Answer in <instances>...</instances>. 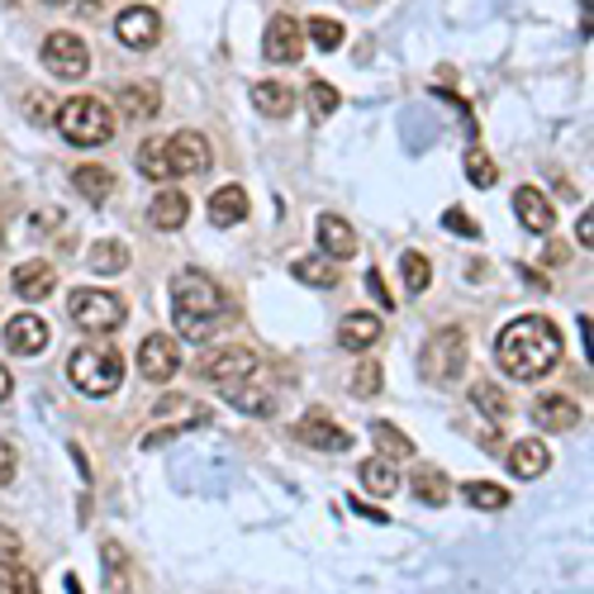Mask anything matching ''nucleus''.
I'll return each mask as SVG.
<instances>
[{
    "label": "nucleus",
    "mask_w": 594,
    "mask_h": 594,
    "mask_svg": "<svg viewBox=\"0 0 594 594\" xmlns=\"http://www.w3.org/2000/svg\"><path fill=\"white\" fill-rule=\"evenodd\" d=\"M495 362L513 380H543L561 362V328L547 314H519L513 324L499 328Z\"/></svg>",
    "instance_id": "obj_1"
},
{
    "label": "nucleus",
    "mask_w": 594,
    "mask_h": 594,
    "mask_svg": "<svg viewBox=\"0 0 594 594\" xmlns=\"http://www.w3.org/2000/svg\"><path fill=\"white\" fill-rule=\"evenodd\" d=\"M171 319H177V338L205 342L223 319H229V295H223V286L215 276L186 267V271H177V281H171Z\"/></svg>",
    "instance_id": "obj_2"
},
{
    "label": "nucleus",
    "mask_w": 594,
    "mask_h": 594,
    "mask_svg": "<svg viewBox=\"0 0 594 594\" xmlns=\"http://www.w3.org/2000/svg\"><path fill=\"white\" fill-rule=\"evenodd\" d=\"M68 376L82 395L105 400V395H114L119 386H124V356H119V348H110V342H86V348L72 352Z\"/></svg>",
    "instance_id": "obj_3"
},
{
    "label": "nucleus",
    "mask_w": 594,
    "mask_h": 594,
    "mask_svg": "<svg viewBox=\"0 0 594 594\" xmlns=\"http://www.w3.org/2000/svg\"><path fill=\"white\" fill-rule=\"evenodd\" d=\"M58 134L76 143V148H100L114 134V114L110 105L96 96H72L68 105H58Z\"/></svg>",
    "instance_id": "obj_4"
},
{
    "label": "nucleus",
    "mask_w": 594,
    "mask_h": 594,
    "mask_svg": "<svg viewBox=\"0 0 594 594\" xmlns=\"http://www.w3.org/2000/svg\"><path fill=\"white\" fill-rule=\"evenodd\" d=\"M466 366H471V342L457 324L438 328V334L424 342V376L433 386H457V380L466 376Z\"/></svg>",
    "instance_id": "obj_5"
},
{
    "label": "nucleus",
    "mask_w": 594,
    "mask_h": 594,
    "mask_svg": "<svg viewBox=\"0 0 594 594\" xmlns=\"http://www.w3.org/2000/svg\"><path fill=\"white\" fill-rule=\"evenodd\" d=\"M68 314H72L76 328H86V334H114V328L129 319V305L114 295V290L76 286L72 300H68Z\"/></svg>",
    "instance_id": "obj_6"
},
{
    "label": "nucleus",
    "mask_w": 594,
    "mask_h": 594,
    "mask_svg": "<svg viewBox=\"0 0 594 594\" xmlns=\"http://www.w3.org/2000/svg\"><path fill=\"white\" fill-rule=\"evenodd\" d=\"M44 68L58 76V82H82V76L90 72V48H86V38H82V34H68V29L48 34V38H44Z\"/></svg>",
    "instance_id": "obj_7"
},
{
    "label": "nucleus",
    "mask_w": 594,
    "mask_h": 594,
    "mask_svg": "<svg viewBox=\"0 0 594 594\" xmlns=\"http://www.w3.org/2000/svg\"><path fill=\"white\" fill-rule=\"evenodd\" d=\"M162 153H167V177H201V171L215 167V148H209L205 134H195V129H181V134L162 138Z\"/></svg>",
    "instance_id": "obj_8"
},
{
    "label": "nucleus",
    "mask_w": 594,
    "mask_h": 594,
    "mask_svg": "<svg viewBox=\"0 0 594 594\" xmlns=\"http://www.w3.org/2000/svg\"><path fill=\"white\" fill-rule=\"evenodd\" d=\"M181 372V342L171 334H148L138 342V376L153 380V386H162Z\"/></svg>",
    "instance_id": "obj_9"
},
{
    "label": "nucleus",
    "mask_w": 594,
    "mask_h": 594,
    "mask_svg": "<svg viewBox=\"0 0 594 594\" xmlns=\"http://www.w3.org/2000/svg\"><path fill=\"white\" fill-rule=\"evenodd\" d=\"M253 372H257V352L243 348V342L201 356V380H209V386H229V380H243V376H253Z\"/></svg>",
    "instance_id": "obj_10"
},
{
    "label": "nucleus",
    "mask_w": 594,
    "mask_h": 594,
    "mask_svg": "<svg viewBox=\"0 0 594 594\" xmlns=\"http://www.w3.org/2000/svg\"><path fill=\"white\" fill-rule=\"evenodd\" d=\"M295 438L305 447H319V452H348L352 447V433L338 428L324 409H305V414L295 419Z\"/></svg>",
    "instance_id": "obj_11"
},
{
    "label": "nucleus",
    "mask_w": 594,
    "mask_h": 594,
    "mask_svg": "<svg viewBox=\"0 0 594 594\" xmlns=\"http://www.w3.org/2000/svg\"><path fill=\"white\" fill-rule=\"evenodd\" d=\"M114 38L124 48H157V38H162V15L157 10H148V5H129L124 15L114 20Z\"/></svg>",
    "instance_id": "obj_12"
},
{
    "label": "nucleus",
    "mask_w": 594,
    "mask_h": 594,
    "mask_svg": "<svg viewBox=\"0 0 594 594\" xmlns=\"http://www.w3.org/2000/svg\"><path fill=\"white\" fill-rule=\"evenodd\" d=\"M262 52H267V62H300V52H305V29H300V20L290 15H276L267 24V34H262Z\"/></svg>",
    "instance_id": "obj_13"
},
{
    "label": "nucleus",
    "mask_w": 594,
    "mask_h": 594,
    "mask_svg": "<svg viewBox=\"0 0 594 594\" xmlns=\"http://www.w3.org/2000/svg\"><path fill=\"white\" fill-rule=\"evenodd\" d=\"M223 395H229V404H238L243 414H253V419H267L271 409H276V395L271 386H262V376H243V380H229V386H219Z\"/></svg>",
    "instance_id": "obj_14"
},
{
    "label": "nucleus",
    "mask_w": 594,
    "mask_h": 594,
    "mask_svg": "<svg viewBox=\"0 0 594 594\" xmlns=\"http://www.w3.org/2000/svg\"><path fill=\"white\" fill-rule=\"evenodd\" d=\"M48 324L38 319V314H15V319L5 324V348L20 352V356H38L48 348Z\"/></svg>",
    "instance_id": "obj_15"
},
{
    "label": "nucleus",
    "mask_w": 594,
    "mask_h": 594,
    "mask_svg": "<svg viewBox=\"0 0 594 594\" xmlns=\"http://www.w3.org/2000/svg\"><path fill=\"white\" fill-rule=\"evenodd\" d=\"M513 209H519V223L528 233H551L557 229V215H551V205H547V195L537 191V186H519L513 191Z\"/></svg>",
    "instance_id": "obj_16"
},
{
    "label": "nucleus",
    "mask_w": 594,
    "mask_h": 594,
    "mask_svg": "<svg viewBox=\"0 0 594 594\" xmlns=\"http://www.w3.org/2000/svg\"><path fill=\"white\" fill-rule=\"evenodd\" d=\"M376 342H380V319H376V314H366V310L342 314V324H338V348L366 352V348H376Z\"/></svg>",
    "instance_id": "obj_17"
},
{
    "label": "nucleus",
    "mask_w": 594,
    "mask_h": 594,
    "mask_svg": "<svg viewBox=\"0 0 594 594\" xmlns=\"http://www.w3.org/2000/svg\"><path fill=\"white\" fill-rule=\"evenodd\" d=\"M533 419L547 433H566V428L580 424V404L571 400V395H537V400H533Z\"/></svg>",
    "instance_id": "obj_18"
},
{
    "label": "nucleus",
    "mask_w": 594,
    "mask_h": 594,
    "mask_svg": "<svg viewBox=\"0 0 594 594\" xmlns=\"http://www.w3.org/2000/svg\"><path fill=\"white\" fill-rule=\"evenodd\" d=\"M10 281H15L20 300H44V295H52V286H58V267H52V262H20Z\"/></svg>",
    "instance_id": "obj_19"
},
{
    "label": "nucleus",
    "mask_w": 594,
    "mask_h": 594,
    "mask_svg": "<svg viewBox=\"0 0 594 594\" xmlns=\"http://www.w3.org/2000/svg\"><path fill=\"white\" fill-rule=\"evenodd\" d=\"M186 215H191V205H186V195L181 191H157L153 195V205H148V223L153 229H162V233H177L181 223H186Z\"/></svg>",
    "instance_id": "obj_20"
},
{
    "label": "nucleus",
    "mask_w": 594,
    "mask_h": 594,
    "mask_svg": "<svg viewBox=\"0 0 594 594\" xmlns=\"http://www.w3.org/2000/svg\"><path fill=\"white\" fill-rule=\"evenodd\" d=\"M314 233H319V247L328 257H352L356 253V233H352V223L348 219H338V215H319V223H314Z\"/></svg>",
    "instance_id": "obj_21"
},
{
    "label": "nucleus",
    "mask_w": 594,
    "mask_h": 594,
    "mask_svg": "<svg viewBox=\"0 0 594 594\" xmlns=\"http://www.w3.org/2000/svg\"><path fill=\"white\" fill-rule=\"evenodd\" d=\"M505 461H509V471H513V475H523V481H533V475H543V471L551 466V452H547V443L523 438V443H513V447H509Z\"/></svg>",
    "instance_id": "obj_22"
},
{
    "label": "nucleus",
    "mask_w": 594,
    "mask_h": 594,
    "mask_svg": "<svg viewBox=\"0 0 594 594\" xmlns=\"http://www.w3.org/2000/svg\"><path fill=\"white\" fill-rule=\"evenodd\" d=\"M247 219V191L243 186H219L209 195V223H219V229H233V223Z\"/></svg>",
    "instance_id": "obj_23"
},
{
    "label": "nucleus",
    "mask_w": 594,
    "mask_h": 594,
    "mask_svg": "<svg viewBox=\"0 0 594 594\" xmlns=\"http://www.w3.org/2000/svg\"><path fill=\"white\" fill-rule=\"evenodd\" d=\"M72 186H76L82 201L105 205V201H110V191H114V177H110V167H100V162H82L72 171Z\"/></svg>",
    "instance_id": "obj_24"
},
{
    "label": "nucleus",
    "mask_w": 594,
    "mask_h": 594,
    "mask_svg": "<svg viewBox=\"0 0 594 594\" xmlns=\"http://www.w3.org/2000/svg\"><path fill=\"white\" fill-rule=\"evenodd\" d=\"M119 110H124L129 119H153L157 110H162V90L148 86V82H134L119 90Z\"/></svg>",
    "instance_id": "obj_25"
},
{
    "label": "nucleus",
    "mask_w": 594,
    "mask_h": 594,
    "mask_svg": "<svg viewBox=\"0 0 594 594\" xmlns=\"http://www.w3.org/2000/svg\"><path fill=\"white\" fill-rule=\"evenodd\" d=\"M100 566H105V594H129V551L114 543H100Z\"/></svg>",
    "instance_id": "obj_26"
},
{
    "label": "nucleus",
    "mask_w": 594,
    "mask_h": 594,
    "mask_svg": "<svg viewBox=\"0 0 594 594\" xmlns=\"http://www.w3.org/2000/svg\"><path fill=\"white\" fill-rule=\"evenodd\" d=\"M253 105L267 119H286L290 110H295V90L281 86V82H257L253 86Z\"/></svg>",
    "instance_id": "obj_27"
},
{
    "label": "nucleus",
    "mask_w": 594,
    "mask_h": 594,
    "mask_svg": "<svg viewBox=\"0 0 594 594\" xmlns=\"http://www.w3.org/2000/svg\"><path fill=\"white\" fill-rule=\"evenodd\" d=\"M362 485H366V490H372L376 499H390L395 490H400V471H395V461L372 457V461H362Z\"/></svg>",
    "instance_id": "obj_28"
},
{
    "label": "nucleus",
    "mask_w": 594,
    "mask_h": 594,
    "mask_svg": "<svg viewBox=\"0 0 594 594\" xmlns=\"http://www.w3.org/2000/svg\"><path fill=\"white\" fill-rule=\"evenodd\" d=\"M86 267H90V271H100V276H119V271L129 267V247L119 243V238H105V243H90Z\"/></svg>",
    "instance_id": "obj_29"
},
{
    "label": "nucleus",
    "mask_w": 594,
    "mask_h": 594,
    "mask_svg": "<svg viewBox=\"0 0 594 594\" xmlns=\"http://www.w3.org/2000/svg\"><path fill=\"white\" fill-rule=\"evenodd\" d=\"M471 404L481 409V414L490 419V424H505V419L513 414V409H509V395L499 390L495 380H475V386H471Z\"/></svg>",
    "instance_id": "obj_30"
},
{
    "label": "nucleus",
    "mask_w": 594,
    "mask_h": 594,
    "mask_svg": "<svg viewBox=\"0 0 594 594\" xmlns=\"http://www.w3.org/2000/svg\"><path fill=\"white\" fill-rule=\"evenodd\" d=\"M414 495L424 499V505L443 509L447 499H452V485H447V475H443L438 466H419V471H414Z\"/></svg>",
    "instance_id": "obj_31"
},
{
    "label": "nucleus",
    "mask_w": 594,
    "mask_h": 594,
    "mask_svg": "<svg viewBox=\"0 0 594 594\" xmlns=\"http://www.w3.org/2000/svg\"><path fill=\"white\" fill-rule=\"evenodd\" d=\"M372 438H376V447H380V457H386V461H409V457H414V443H409L395 424H386V419H376V424H372Z\"/></svg>",
    "instance_id": "obj_32"
},
{
    "label": "nucleus",
    "mask_w": 594,
    "mask_h": 594,
    "mask_svg": "<svg viewBox=\"0 0 594 594\" xmlns=\"http://www.w3.org/2000/svg\"><path fill=\"white\" fill-rule=\"evenodd\" d=\"M461 499H466L471 509H505L509 505V490L495 481H466L461 485Z\"/></svg>",
    "instance_id": "obj_33"
},
{
    "label": "nucleus",
    "mask_w": 594,
    "mask_h": 594,
    "mask_svg": "<svg viewBox=\"0 0 594 594\" xmlns=\"http://www.w3.org/2000/svg\"><path fill=\"white\" fill-rule=\"evenodd\" d=\"M300 29H305V44H314L319 52L342 48V24H338V20H328V15H314L310 24H300Z\"/></svg>",
    "instance_id": "obj_34"
},
{
    "label": "nucleus",
    "mask_w": 594,
    "mask_h": 594,
    "mask_svg": "<svg viewBox=\"0 0 594 594\" xmlns=\"http://www.w3.org/2000/svg\"><path fill=\"white\" fill-rule=\"evenodd\" d=\"M290 271H295V281H305V286H324V290L338 286V267H328V262H319V257H295L290 262Z\"/></svg>",
    "instance_id": "obj_35"
},
{
    "label": "nucleus",
    "mask_w": 594,
    "mask_h": 594,
    "mask_svg": "<svg viewBox=\"0 0 594 594\" xmlns=\"http://www.w3.org/2000/svg\"><path fill=\"white\" fill-rule=\"evenodd\" d=\"M201 424H209V409H195V414L186 419V424H162L157 433H148V438H143L138 447H143V452H157V447H162V443L181 438V433H191V428H201Z\"/></svg>",
    "instance_id": "obj_36"
},
{
    "label": "nucleus",
    "mask_w": 594,
    "mask_h": 594,
    "mask_svg": "<svg viewBox=\"0 0 594 594\" xmlns=\"http://www.w3.org/2000/svg\"><path fill=\"white\" fill-rule=\"evenodd\" d=\"M400 276H404V286L419 295V290H428V281H433V262L424 253H404L400 257Z\"/></svg>",
    "instance_id": "obj_37"
},
{
    "label": "nucleus",
    "mask_w": 594,
    "mask_h": 594,
    "mask_svg": "<svg viewBox=\"0 0 594 594\" xmlns=\"http://www.w3.org/2000/svg\"><path fill=\"white\" fill-rule=\"evenodd\" d=\"M138 171H143V177H148V181H171V177H167V153H162V138H148V143H143V148H138Z\"/></svg>",
    "instance_id": "obj_38"
},
{
    "label": "nucleus",
    "mask_w": 594,
    "mask_h": 594,
    "mask_svg": "<svg viewBox=\"0 0 594 594\" xmlns=\"http://www.w3.org/2000/svg\"><path fill=\"white\" fill-rule=\"evenodd\" d=\"M348 390L356 395V400H376V395L386 390V380H380V366H376V362H362V366L352 372V386H348Z\"/></svg>",
    "instance_id": "obj_39"
},
{
    "label": "nucleus",
    "mask_w": 594,
    "mask_h": 594,
    "mask_svg": "<svg viewBox=\"0 0 594 594\" xmlns=\"http://www.w3.org/2000/svg\"><path fill=\"white\" fill-rule=\"evenodd\" d=\"M305 105H310L314 119H328V114L338 110V90L328 86V82H310V86H305Z\"/></svg>",
    "instance_id": "obj_40"
},
{
    "label": "nucleus",
    "mask_w": 594,
    "mask_h": 594,
    "mask_svg": "<svg viewBox=\"0 0 594 594\" xmlns=\"http://www.w3.org/2000/svg\"><path fill=\"white\" fill-rule=\"evenodd\" d=\"M0 594H38V580H34V571L29 566H5L0 571Z\"/></svg>",
    "instance_id": "obj_41"
},
{
    "label": "nucleus",
    "mask_w": 594,
    "mask_h": 594,
    "mask_svg": "<svg viewBox=\"0 0 594 594\" xmlns=\"http://www.w3.org/2000/svg\"><path fill=\"white\" fill-rule=\"evenodd\" d=\"M466 177H471L481 191H490L495 181H499V171H495V162H490V157H485L481 148H471V153H466Z\"/></svg>",
    "instance_id": "obj_42"
},
{
    "label": "nucleus",
    "mask_w": 594,
    "mask_h": 594,
    "mask_svg": "<svg viewBox=\"0 0 594 594\" xmlns=\"http://www.w3.org/2000/svg\"><path fill=\"white\" fill-rule=\"evenodd\" d=\"M443 223H447V229H452L457 238H481V223H475L471 215H466V209H447V215H443Z\"/></svg>",
    "instance_id": "obj_43"
},
{
    "label": "nucleus",
    "mask_w": 594,
    "mask_h": 594,
    "mask_svg": "<svg viewBox=\"0 0 594 594\" xmlns=\"http://www.w3.org/2000/svg\"><path fill=\"white\" fill-rule=\"evenodd\" d=\"M20 551H24V543H20L15 528H0V571H5V566H15Z\"/></svg>",
    "instance_id": "obj_44"
},
{
    "label": "nucleus",
    "mask_w": 594,
    "mask_h": 594,
    "mask_svg": "<svg viewBox=\"0 0 594 594\" xmlns=\"http://www.w3.org/2000/svg\"><path fill=\"white\" fill-rule=\"evenodd\" d=\"M15 466H20V461H15V447H10L5 438H0V485H10V481H15Z\"/></svg>",
    "instance_id": "obj_45"
},
{
    "label": "nucleus",
    "mask_w": 594,
    "mask_h": 594,
    "mask_svg": "<svg viewBox=\"0 0 594 594\" xmlns=\"http://www.w3.org/2000/svg\"><path fill=\"white\" fill-rule=\"evenodd\" d=\"M366 286H372V295L380 300V310H395V295L386 290V281H380V271H366Z\"/></svg>",
    "instance_id": "obj_46"
},
{
    "label": "nucleus",
    "mask_w": 594,
    "mask_h": 594,
    "mask_svg": "<svg viewBox=\"0 0 594 594\" xmlns=\"http://www.w3.org/2000/svg\"><path fill=\"white\" fill-rule=\"evenodd\" d=\"M177 409H195V404L186 400V395H167V400H157L153 414H157V419H167V414H177Z\"/></svg>",
    "instance_id": "obj_47"
},
{
    "label": "nucleus",
    "mask_w": 594,
    "mask_h": 594,
    "mask_svg": "<svg viewBox=\"0 0 594 594\" xmlns=\"http://www.w3.org/2000/svg\"><path fill=\"white\" fill-rule=\"evenodd\" d=\"M575 238H580L585 247H594V215H590V205H585V215L575 219Z\"/></svg>",
    "instance_id": "obj_48"
},
{
    "label": "nucleus",
    "mask_w": 594,
    "mask_h": 594,
    "mask_svg": "<svg viewBox=\"0 0 594 594\" xmlns=\"http://www.w3.org/2000/svg\"><path fill=\"white\" fill-rule=\"evenodd\" d=\"M352 509L362 513V519H376V523H386V513H380V509H372V505H362V499H352Z\"/></svg>",
    "instance_id": "obj_49"
},
{
    "label": "nucleus",
    "mask_w": 594,
    "mask_h": 594,
    "mask_svg": "<svg viewBox=\"0 0 594 594\" xmlns=\"http://www.w3.org/2000/svg\"><path fill=\"white\" fill-rule=\"evenodd\" d=\"M10 390H15V380H10V372H5V366H0V404L10 400Z\"/></svg>",
    "instance_id": "obj_50"
},
{
    "label": "nucleus",
    "mask_w": 594,
    "mask_h": 594,
    "mask_svg": "<svg viewBox=\"0 0 594 594\" xmlns=\"http://www.w3.org/2000/svg\"><path fill=\"white\" fill-rule=\"evenodd\" d=\"M76 10H82V15H96V10H100V0H82V5H76Z\"/></svg>",
    "instance_id": "obj_51"
},
{
    "label": "nucleus",
    "mask_w": 594,
    "mask_h": 594,
    "mask_svg": "<svg viewBox=\"0 0 594 594\" xmlns=\"http://www.w3.org/2000/svg\"><path fill=\"white\" fill-rule=\"evenodd\" d=\"M68 594H82V580L76 575H68Z\"/></svg>",
    "instance_id": "obj_52"
},
{
    "label": "nucleus",
    "mask_w": 594,
    "mask_h": 594,
    "mask_svg": "<svg viewBox=\"0 0 594 594\" xmlns=\"http://www.w3.org/2000/svg\"><path fill=\"white\" fill-rule=\"evenodd\" d=\"M44 5H68V0H44Z\"/></svg>",
    "instance_id": "obj_53"
},
{
    "label": "nucleus",
    "mask_w": 594,
    "mask_h": 594,
    "mask_svg": "<svg viewBox=\"0 0 594 594\" xmlns=\"http://www.w3.org/2000/svg\"><path fill=\"white\" fill-rule=\"evenodd\" d=\"M362 5H376V0H362Z\"/></svg>",
    "instance_id": "obj_54"
}]
</instances>
